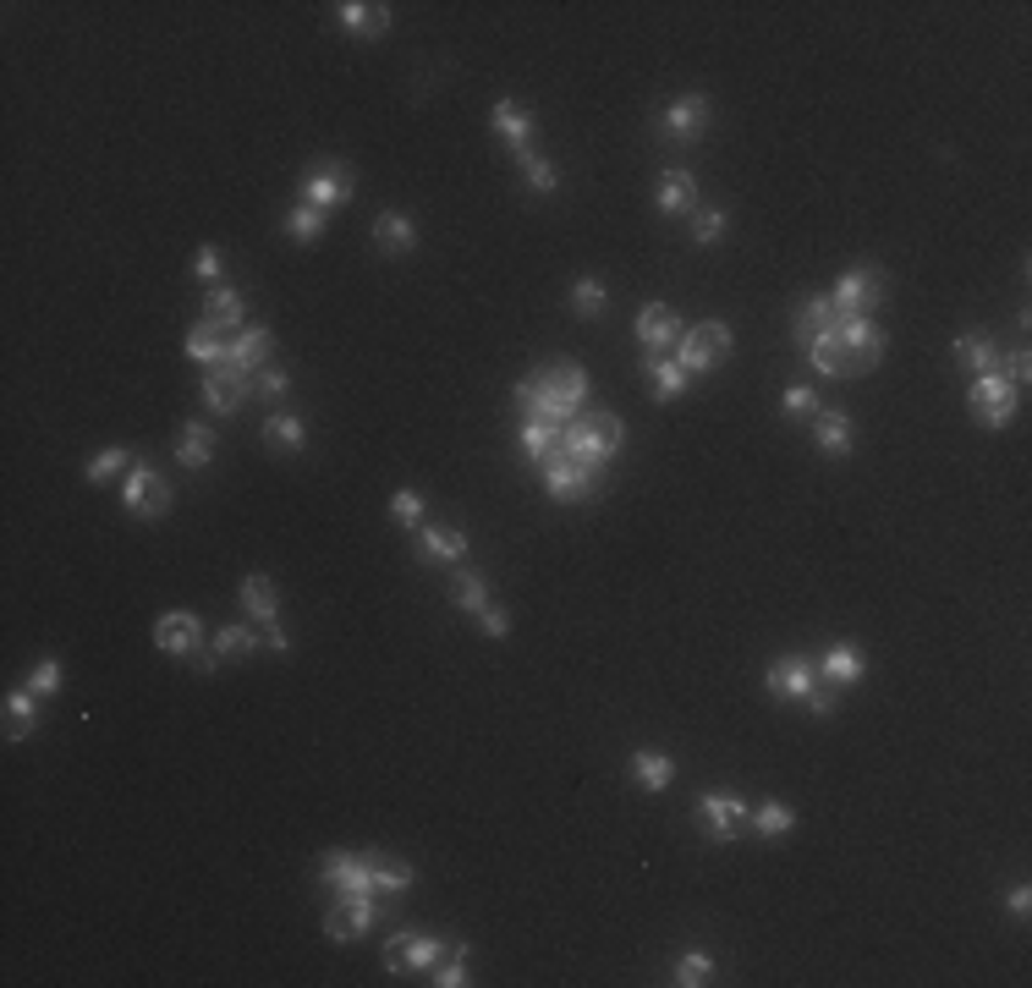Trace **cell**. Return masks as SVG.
<instances>
[{
  "label": "cell",
  "instance_id": "obj_49",
  "mask_svg": "<svg viewBox=\"0 0 1032 988\" xmlns=\"http://www.w3.org/2000/svg\"><path fill=\"white\" fill-rule=\"evenodd\" d=\"M725 237V209H698V220H692V242L698 248H714Z\"/></svg>",
  "mask_w": 1032,
  "mask_h": 988
},
{
  "label": "cell",
  "instance_id": "obj_14",
  "mask_svg": "<svg viewBox=\"0 0 1032 988\" xmlns=\"http://www.w3.org/2000/svg\"><path fill=\"white\" fill-rule=\"evenodd\" d=\"M698 818H703V829L725 846V840H736V829H742V818H747V802H742L736 791H703V796H698Z\"/></svg>",
  "mask_w": 1032,
  "mask_h": 988
},
{
  "label": "cell",
  "instance_id": "obj_12",
  "mask_svg": "<svg viewBox=\"0 0 1032 988\" xmlns=\"http://www.w3.org/2000/svg\"><path fill=\"white\" fill-rule=\"evenodd\" d=\"M352 171L346 165H335V160H324V165H313L308 176H302V204H313V209H335V204H352Z\"/></svg>",
  "mask_w": 1032,
  "mask_h": 988
},
{
  "label": "cell",
  "instance_id": "obj_55",
  "mask_svg": "<svg viewBox=\"0 0 1032 988\" xmlns=\"http://www.w3.org/2000/svg\"><path fill=\"white\" fill-rule=\"evenodd\" d=\"M1005 379H1010L1016 390H1027V379H1032V357H1027V346L1005 357Z\"/></svg>",
  "mask_w": 1032,
  "mask_h": 988
},
{
  "label": "cell",
  "instance_id": "obj_40",
  "mask_svg": "<svg viewBox=\"0 0 1032 988\" xmlns=\"http://www.w3.org/2000/svg\"><path fill=\"white\" fill-rule=\"evenodd\" d=\"M286 237H291V242H302V248H308V242H319V237H324V209L297 204V209L286 215Z\"/></svg>",
  "mask_w": 1032,
  "mask_h": 988
},
{
  "label": "cell",
  "instance_id": "obj_36",
  "mask_svg": "<svg viewBox=\"0 0 1032 988\" xmlns=\"http://www.w3.org/2000/svg\"><path fill=\"white\" fill-rule=\"evenodd\" d=\"M829 324H835V308H829V297L818 291V297H807V302L796 308V324H791V330H796V341L807 346V341H813L818 330H829Z\"/></svg>",
  "mask_w": 1032,
  "mask_h": 988
},
{
  "label": "cell",
  "instance_id": "obj_23",
  "mask_svg": "<svg viewBox=\"0 0 1032 988\" xmlns=\"http://www.w3.org/2000/svg\"><path fill=\"white\" fill-rule=\"evenodd\" d=\"M813 670H818V681H829V687H851V681H862V654H857L851 643H835Z\"/></svg>",
  "mask_w": 1032,
  "mask_h": 988
},
{
  "label": "cell",
  "instance_id": "obj_54",
  "mask_svg": "<svg viewBox=\"0 0 1032 988\" xmlns=\"http://www.w3.org/2000/svg\"><path fill=\"white\" fill-rule=\"evenodd\" d=\"M478 632H483V637H505V632H511V616H505L500 605H483V610H478Z\"/></svg>",
  "mask_w": 1032,
  "mask_h": 988
},
{
  "label": "cell",
  "instance_id": "obj_32",
  "mask_svg": "<svg viewBox=\"0 0 1032 988\" xmlns=\"http://www.w3.org/2000/svg\"><path fill=\"white\" fill-rule=\"evenodd\" d=\"M747 818H753V835H758V840H780V835L796 829L791 802H758V807H747Z\"/></svg>",
  "mask_w": 1032,
  "mask_h": 988
},
{
  "label": "cell",
  "instance_id": "obj_8",
  "mask_svg": "<svg viewBox=\"0 0 1032 988\" xmlns=\"http://www.w3.org/2000/svg\"><path fill=\"white\" fill-rule=\"evenodd\" d=\"M122 506L133 512V517H144V522H154V517H165L171 512V483L149 467V461H138L133 472H127V483H122Z\"/></svg>",
  "mask_w": 1032,
  "mask_h": 988
},
{
  "label": "cell",
  "instance_id": "obj_45",
  "mask_svg": "<svg viewBox=\"0 0 1032 988\" xmlns=\"http://www.w3.org/2000/svg\"><path fill=\"white\" fill-rule=\"evenodd\" d=\"M390 517H395L401 528H423V494H417V489H395V494H390Z\"/></svg>",
  "mask_w": 1032,
  "mask_h": 988
},
{
  "label": "cell",
  "instance_id": "obj_27",
  "mask_svg": "<svg viewBox=\"0 0 1032 988\" xmlns=\"http://www.w3.org/2000/svg\"><path fill=\"white\" fill-rule=\"evenodd\" d=\"M242 610L259 621V627H275L280 621V599H275V588H270V577H242Z\"/></svg>",
  "mask_w": 1032,
  "mask_h": 988
},
{
  "label": "cell",
  "instance_id": "obj_42",
  "mask_svg": "<svg viewBox=\"0 0 1032 988\" xmlns=\"http://www.w3.org/2000/svg\"><path fill=\"white\" fill-rule=\"evenodd\" d=\"M523 176H528V193H539V198L561 187V171H555V165H550L544 154H534V149L523 154Z\"/></svg>",
  "mask_w": 1032,
  "mask_h": 988
},
{
  "label": "cell",
  "instance_id": "obj_25",
  "mask_svg": "<svg viewBox=\"0 0 1032 988\" xmlns=\"http://www.w3.org/2000/svg\"><path fill=\"white\" fill-rule=\"evenodd\" d=\"M374 248H379V253H412V248H417V226L390 209V215L374 220Z\"/></svg>",
  "mask_w": 1032,
  "mask_h": 988
},
{
  "label": "cell",
  "instance_id": "obj_39",
  "mask_svg": "<svg viewBox=\"0 0 1032 988\" xmlns=\"http://www.w3.org/2000/svg\"><path fill=\"white\" fill-rule=\"evenodd\" d=\"M450 599L478 616V610L489 605V577H483V572H456V577H450Z\"/></svg>",
  "mask_w": 1032,
  "mask_h": 988
},
{
  "label": "cell",
  "instance_id": "obj_24",
  "mask_svg": "<svg viewBox=\"0 0 1032 988\" xmlns=\"http://www.w3.org/2000/svg\"><path fill=\"white\" fill-rule=\"evenodd\" d=\"M346 34H385L390 28V7H368V0H341L335 7Z\"/></svg>",
  "mask_w": 1032,
  "mask_h": 988
},
{
  "label": "cell",
  "instance_id": "obj_11",
  "mask_svg": "<svg viewBox=\"0 0 1032 988\" xmlns=\"http://www.w3.org/2000/svg\"><path fill=\"white\" fill-rule=\"evenodd\" d=\"M544 489H550V501H566V506H572V501H588V494L599 489V472H588V467H577L572 456L555 450V456L544 461Z\"/></svg>",
  "mask_w": 1032,
  "mask_h": 988
},
{
  "label": "cell",
  "instance_id": "obj_43",
  "mask_svg": "<svg viewBox=\"0 0 1032 988\" xmlns=\"http://www.w3.org/2000/svg\"><path fill=\"white\" fill-rule=\"evenodd\" d=\"M467 955H472L467 944L445 950V961H439V966L428 972V983H434V988H461V983H467Z\"/></svg>",
  "mask_w": 1032,
  "mask_h": 988
},
{
  "label": "cell",
  "instance_id": "obj_58",
  "mask_svg": "<svg viewBox=\"0 0 1032 988\" xmlns=\"http://www.w3.org/2000/svg\"><path fill=\"white\" fill-rule=\"evenodd\" d=\"M324 933H330L335 944H346V939H352V928H346V911H330V917H324Z\"/></svg>",
  "mask_w": 1032,
  "mask_h": 988
},
{
  "label": "cell",
  "instance_id": "obj_33",
  "mask_svg": "<svg viewBox=\"0 0 1032 988\" xmlns=\"http://www.w3.org/2000/svg\"><path fill=\"white\" fill-rule=\"evenodd\" d=\"M632 780H638V785H649V791H665V785L676 780V763H670L665 753L643 747V753H632Z\"/></svg>",
  "mask_w": 1032,
  "mask_h": 988
},
{
  "label": "cell",
  "instance_id": "obj_57",
  "mask_svg": "<svg viewBox=\"0 0 1032 988\" xmlns=\"http://www.w3.org/2000/svg\"><path fill=\"white\" fill-rule=\"evenodd\" d=\"M1005 906H1010L1016 917H1027V911H1032V889H1027V884H1016V889L1005 895Z\"/></svg>",
  "mask_w": 1032,
  "mask_h": 988
},
{
  "label": "cell",
  "instance_id": "obj_28",
  "mask_svg": "<svg viewBox=\"0 0 1032 988\" xmlns=\"http://www.w3.org/2000/svg\"><path fill=\"white\" fill-rule=\"evenodd\" d=\"M259 643H264V637H259L253 627H242V621H237V627H215V637H209V659H215V665H220V659H248Z\"/></svg>",
  "mask_w": 1032,
  "mask_h": 988
},
{
  "label": "cell",
  "instance_id": "obj_6",
  "mask_svg": "<svg viewBox=\"0 0 1032 988\" xmlns=\"http://www.w3.org/2000/svg\"><path fill=\"white\" fill-rule=\"evenodd\" d=\"M966 401H972V412H977V423L983 428H1005L1010 417H1016V406H1021V390L994 368V374H977L972 379V390H966Z\"/></svg>",
  "mask_w": 1032,
  "mask_h": 988
},
{
  "label": "cell",
  "instance_id": "obj_48",
  "mask_svg": "<svg viewBox=\"0 0 1032 988\" xmlns=\"http://www.w3.org/2000/svg\"><path fill=\"white\" fill-rule=\"evenodd\" d=\"M709 972H714V961H709L703 950H687V955L676 961V983H681V988H703Z\"/></svg>",
  "mask_w": 1032,
  "mask_h": 988
},
{
  "label": "cell",
  "instance_id": "obj_2",
  "mask_svg": "<svg viewBox=\"0 0 1032 988\" xmlns=\"http://www.w3.org/2000/svg\"><path fill=\"white\" fill-rule=\"evenodd\" d=\"M621 439H627V423L616 417V412H577L566 428H561V456H572L577 467H588V472H605L610 461H616V450H621Z\"/></svg>",
  "mask_w": 1032,
  "mask_h": 988
},
{
  "label": "cell",
  "instance_id": "obj_31",
  "mask_svg": "<svg viewBox=\"0 0 1032 988\" xmlns=\"http://www.w3.org/2000/svg\"><path fill=\"white\" fill-rule=\"evenodd\" d=\"M176 461H182L187 472H198V467L215 461V434H209V423H187V428H182V439H176Z\"/></svg>",
  "mask_w": 1032,
  "mask_h": 988
},
{
  "label": "cell",
  "instance_id": "obj_50",
  "mask_svg": "<svg viewBox=\"0 0 1032 988\" xmlns=\"http://www.w3.org/2000/svg\"><path fill=\"white\" fill-rule=\"evenodd\" d=\"M341 911H346V928H352V939H357V933H368V928H374V917H379V906H374V895H357V900H341Z\"/></svg>",
  "mask_w": 1032,
  "mask_h": 988
},
{
  "label": "cell",
  "instance_id": "obj_53",
  "mask_svg": "<svg viewBox=\"0 0 1032 988\" xmlns=\"http://www.w3.org/2000/svg\"><path fill=\"white\" fill-rule=\"evenodd\" d=\"M193 280H204L209 291L220 286V248H198V259H193Z\"/></svg>",
  "mask_w": 1032,
  "mask_h": 988
},
{
  "label": "cell",
  "instance_id": "obj_34",
  "mask_svg": "<svg viewBox=\"0 0 1032 988\" xmlns=\"http://www.w3.org/2000/svg\"><path fill=\"white\" fill-rule=\"evenodd\" d=\"M264 445H275V450H302V445H308V423L291 417V412H270V423H264Z\"/></svg>",
  "mask_w": 1032,
  "mask_h": 988
},
{
  "label": "cell",
  "instance_id": "obj_13",
  "mask_svg": "<svg viewBox=\"0 0 1032 988\" xmlns=\"http://www.w3.org/2000/svg\"><path fill=\"white\" fill-rule=\"evenodd\" d=\"M764 687H769L775 698H796V703H807L813 687H818V670H813V659L786 654V659H775V665L764 670Z\"/></svg>",
  "mask_w": 1032,
  "mask_h": 988
},
{
  "label": "cell",
  "instance_id": "obj_47",
  "mask_svg": "<svg viewBox=\"0 0 1032 988\" xmlns=\"http://www.w3.org/2000/svg\"><path fill=\"white\" fill-rule=\"evenodd\" d=\"M374 889H385V895L412 889V868H406V862H379V857H374Z\"/></svg>",
  "mask_w": 1032,
  "mask_h": 988
},
{
  "label": "cell",
  "instance_id": "obj_29",
  "mask_svg": "<svg viewBox=\"0 0 1032 988\" xmlns=\"http://www.w3.org/2000/svg\"><path fill=\"white\" fill-rule=\"evenodd\" d=\"M516 445H523V456H528L534 467H544V461L555 456V445H561V428H555V423H544V417H528V423H523V434H516Z\"/></svg>",
  "mask_w": 1032,
  "mask_h": 988
},
{
  "label": "cell",
  "instance_id": "obj_16",
  "mask_svg": "<svg viewBox=\"0 0 1032 988\" xmlns=\"http://www.w3.org/2000/svg\"><path fill=\"white\" fill-rule=\"evenodd\" d=\"M489 127L505 138V149L516 154V160H523L528 149H534V116L523 111V105H516V100H494V111H489Z\"/></svg>",
  "mask_w": 1032,
  "mask_h": 988
},
{
  "label": "cell",
  "instance_id": "obj_30",
  "mask_svg": "<svg viewBox=\"0 0 1032 988\" xmlns=\"http://www.w3.org/2000/svg\"><path fill=\"white\" fill-rule=\"evenodd\" d=\"M643 374H649V384H654V395H660V401H676V395L687 390V374H681V363H676V357L649 352V357H643Z\"/></svg>",
  "mask_w": 1032,
  "mask_h": 988
},
{
  "label": "cell",
  "instance_id": "obj_56",
  "mask_svg": "<svg viewBox=\"0 0 1032 988\" xmlns=\"http://www.w3.org/2000/svg\"><path fill=\"white\" fill-rule=\"evenodd\" d=\"M807 714H818V720H829V714H835V687H829V681H818V687H813Z\"/></svg>",
  "mask_w": 1032,
  "mask_h": 988
},
{
  "label": "cell",
  "instance_id": "obj_4",
  "mask_svg": "<svg viewBox=\"0 0 1032 988\" xmlns=\"http://www.w3.org/2000/svg\"><path fill=\"white\" fill-rule=\"evenodd\" d=\"M884 302V275L868 264H857V269H846L840 280H835V291H829V308H835V319H873V308Z\"/></svg>",
  "mask_w": 1032,
  "mask_h": 988
},
{
  "label": "cell",
  "instance_id": "obj_20",
  "mask_svg": "<svg viewBox=\"0 0 1032 988\" xmlns=\"http://www.w3.org/2000/svg\"><path fill=\"white\" fill-rule=\"evenodd\" d=\"M654 204H660V215H692V204H698L692 171H665L660 187H654Z\"/></svg>",
  "mask_w": 1032,
  "mask_h": 988
},
{
  "label": "cell",
  "instance_id": "obj_15",
  "mask_svg": "<svg viewBox=\"0 0 1032 988\" xmlns=\"http://www.w3.org/2000/svg\"><path fill=\"white\" fill-rule=\"evenodd\" d=\"M703 127H709V100H703V94H681V100H670L665 116H660V133H665L670 143H692V138H703Z\"/></svg>",
  "mask_w": 1032,
  "mask_h": 988
},
{
  "label": "cell",
  "instance_id": "obj_5",
  "mask_svg": "<svg viewBox=\"0 0 1032 988\" xmlns=\"http://www.w3.org/2000/svg\"><path fill=\"white\" fill-rule=\"evenodd\" d=\"M154 648L171 654V659H198L204 670H215V659L204 654V621L193 610H171L154 621Z\"/></svg>",
  "mask_w": 1032,
  "mask_h": 988
},
{
  "label": "cell",
  "instance_id": "obj_21",
  "mask_svg": "<svg viewBox=\"0 0 1032 988\" xmlns=\"http://www.w3.org/2000/svg\"><path fill=\"white\" fill-rule=\"evenodd\" d=\"M270 352H275V335H270L264 324H253V330H237V341H231V357H226V363H237V368L259 374V368L270 363Z\"/></svg>",
  "mask_w": 1032,
  "mask_h": 988
},
{
  "label": "cell",
  "instance_id": "obj_22",
  "mask_svg": "<svg viewBox=\"0 0 1032 988\" xmlns=\"http://www.w3.org/2000/svg\"><path fill=\"white\" fill-rule=\"evenodd\" d=\"M242 319H248V302H242L231 286H215V291L204 297V324H209V330H242Z\"/></svg>",
  "mask_w": 1032,
  "mask_h": 988
},
{
  "label": "cell",
  "instance_id": "obj_19",
  "mask_svg": "<svg viewBox=\"0 0 1032 988\" xmlns=\"http://www.w3.org/2000/svg\"><path fill=\"white\" fill-rule=\"evenodd\" d=\"M539 379H544L572 412H583V401H588V368H583V363H550V368H539Z\"/></svg>",
  "mask_w": 1032,
  "mask_h": 988
},
{
  "label": "cell",
  "instance_id": "obj_41",
  "mask_svg": "<svg viewBox=\"0 0 1032 988\" xmlns=\"http://www.w3.org/2000/svg\"><path fill=\"white\" fill-rule=\"evenodd\" d=\"M605 302H610V291H605L594 275H583V280L572 286V313H577V319H599Z\"/></svg>",
  "mask_w": 1032,
  "mask_h": 988
},
{
  "label": "cell",
  "instance_id": "obj_51",
  "mask_svg": "<svg viewBox=\"0 0 1032 988\" xmlns=\"http://www.w3.org/2000/svg\"><path fill=\"white\" fill-rule=\"evenodd\" d=\"M780 412H786V417H813V412H818V395H813L807 384H791V390L780 395Z\"/></svg>",
  "mask_w": 1032,
  "mask_h": 988
},
{
  "label": "cell",
  "instance_id": "obj_46",
  "mask_svg": "<svg viewBox=\"0 0 1032 988\" xmlns=\"http://www.w3.org/2000/svg\"><path fill=\"white\" fill-rule=\"evenodd\" d=\"M253 395L270 401V406H280V401L291 395V379H286L280 368H259V374H253Z\"/></svg>",
  "mask_w": 1032,
  "mask_h": 988
},
{
  "label": "cell",
  "instance_id": "obj_44",
  "mask_svg": "<svg viewBox=\"0 0 1032 988\" xmlns=\"http://www.w3.org/2000/svg\"><path fill=\"white\" fill-rule=\"evenodd\" d=\"M116 472H133V450H122V445H111L89 461V483H111Z\"/></svg>",
  "mask_w": 1032,
  "mask_h": 988
},
{
  "label": "cell",
  "instance_id": "obj_18",
  "mask_svg": "<svg viewBox=\"0 0 1032 988\" xmlns=\"http://www.w3.org/2000/svg\"><path fill=\"white\" fill-rule=\"evenodd\" d=\"M638 341L649 346V352H660V346H670V341H681V319H676V308L670 302H649V308H638Z\"/></svg>",
  "mask_w": 1032,
  "mask_h": 988
},
{
  "label": "cell",
  "instance_id": "obj_3",
  "mask_svg": "<svg viewBox=\"0 0 1032 988\" xmlns=\"http://www.w3.org/2000/svg\"><path fill=\"white\" fill-rule=\"evenodd\" d=\"M731 346H736V335H731L725 319H698L692 330H681V341H676V363H681L687 379H703V374H714V368L731 357Z\"/></svg>",
  "mask_w": 1032,
  "mask_h": 988
},
{
  "label": "cell",
  "instance_id": "obj_10",
  "mask_svg": "<svg viewBox=\"0 0 1032 988\" xmlns=\"http://www.w3.org/2000/svg\"><path fill=\"white\" fill-rule=\"evenodd\" d=\"M324 884L341 895V900H357V895H374V857H352V851H330L319 862Z\"/></svg>",
  "mask_w": 1032,
  "mask_h": 988
},
{
  "label": "cell",
  "instance_id": "obj_9",
  "mask_svg": "<svg viewBox=\"0 0 1032 988\" xmlns=\"http://www.w3.org/2000/svg\"><path fill=\"white\" fill-rule=\"evenodd\" d=\"M248 390H253V374L237 368V363H220V368L204 374V390H198V395H204L209 417H231V412H242Z\"/></svg>",
  "mask_w": 1032,
  "mask_h": 988
},
{
  "label": "cell",
  "instance_id": "obj_37",
  "mask_svg": "<svg viewBox=\"0 0 1032 988\" xmlns=\"http://www.w3.org/2000/svg\"><path fill=\"white\" fill-rule=\"evenodd\" d=\"M187 357H193V363H204V368H220V363L231 357V341H220V330L198 324V330L187 335Z\"/></svg>",
  "mask_w": 1032,
  "mask_h": 988
},
{
  "label": "cell",
  "instance_id": "obj_52",
  "mask_svg": "<svg viewBox=\"0 0 1032 988\" xmlns=\"http://www.w3.org/2000/svg\"><path fill=\"white\" fill-rule=\"evenodd\" d=\"M56 687H61V665H56V659H39V665L28 670V692H34V698H50Z\"/></svg>",
  "mask_w": 1032,
  "mask_h": 988
},
{
  "label": "cell",
  "instance_id": "obj_26",
  "mask_svg": "<svg viewBox=\"0 0 1032 988\" xmlns=\"http://www.w3.org/2000/svg\"><path fill=\"white\" fill-rule=\"evenodd\" d=\"M813 439L824 456H851V417L846 412H813Z\"/></svg>",
  "mask_w": 1032,
  "mask_h": 988
},
{
  "label": "cell",
  "instance_id": "obj_35",
  "mask_svg": "<svg viewBox=\"0 0 1032 988\" xmlns=\"http://www.w3.org/2000/svg\"><path fill=\"white\" fill-rule=\"evenodd\" d=\"M34 725H39V698L23 687V692L7 698V742H23Z\"/></svg>",
  "mask_w": 1032,
  "mask_h": 988
},
{
  "label": "cell",
  "instance_id": "obj_17",
  "mask_svg": "<svg viewBox=\"0 0 1032 988\" xmlns=\"http://www.w3.org/2000/svg\"><path fill=\"white\" fill-rule=\"evenodd\" d=\"M467 550H472V539L461 533V528H417V539H412V555L417 561H467Z\"/></svg>",
  "mask_w": 1032,
  "mask_h": 988
},
{
  "label": "cell",
  "instance_id": "obj_7",
  "mask_svg": "<svg viewBox=\"0 0 1032 988\" xmlns=\"http://www.w3.org/2000/svg\"><path fill=\"white\" fill-rule=\"evenodd\" d=\"M445 961V944L434 933H417V928H401L385 939V972L401 977V972H434Z\"/></svg>",
  "mask_w": 1032,
  "mask_h": 988
},
{
  "label": "cell",
  "instance_id": "obj_59",
  "mask_svg": "<svg viewBox=\"0 0 1032 988\" xmlns=\"http://www.w3.org/2000/svg\"><path fill=\"white\" fill-rule=\"evenodd\" d=\"M264 648H270V654H286L291 643H286V632H275V627H270V632H264Z\"/></svg>",
  "mask_w": 1032,
  "mask_h": 988
},
{
  "label": "cell",
  "instance_id": "obj_1",
  "mask_svg": "<svg viewBox=\"0 0 1032 988\" xmlns=\"http://www.w3.org/2000/svg\"><path fill=\"white\" fill-rule=\"evenodd\" d=\"M802 352H807V363H813L824 379H851V374L879 368V357H884V330H879L873 319H835V324L818 330Z\"/></svg>",
  "mask_w": 1032,
  "mask_h": 988
},
{
  "label": "cell",
  "instance_id": "obj_38",
  "mask_svg": "<svg viewBox=\"0 0 1032 988\" xmlns=\"http://www.w3.org/2000/svg\"><path fill=\"white\" fill-rule=\"evenodd\" d=\"M966 368H977V374H994L999 368V346L988 341V335H955V346H950Z\"/></svg>",
  "mask_w": 1032,
  "mask_h": 988
}]
</instances>
